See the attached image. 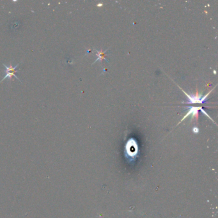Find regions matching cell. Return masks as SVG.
<instances>
[{"instance_id":"277c9868","label":"cell","mask_w":218,"mask_h":218,"mask_svg":"<svg viewBox=\"0 0 218 218\" xmlns=\"http://www.w3.org/2000/svg\"><path fill=\"white\" fill-rule=\"evenodd\" d=\"M193 131L194 132V133H197V132H198V131H199V130H198V128L194 127V128H193Z\"/></svg>"},{"instance_id":"7a4b0ae2","label":"cell","mask_w":218,"mask_h":218,"mask_svg":"<svg viewBox=\"0 0 218 218\" xmlns=\"http://www.w3.org/2000/svg\"><path fill=\"white\" fill-rule=\"evenodd\" d=\"M21 63H19L17 64L16 66H15V67H12V64H10V66H7L5 64H3V66L5 67V76H4V77L3 78L2 80H1V81H0V83H1L2 81L3 80H5V79H7V78H9V79H12V77L13 76L16 78L17 79H18L20 82L21 83V81L18 78V77L16 76V74H15V73L19 71V70H17V67H18V66L19 65V64H20Z\"/></svg>"},{"instance_id":"6da1fadb","label":"cell","mask_w":218,"mask_h":218,"mask_svg":"<svg viewBox=\"0 0 218 218\" xmlns=\"http://www.w3.org/2000/svg\"><path fill=\"white\" fill-rule=\"evenodd\" d=\"M138 152V145L137 141L134 138H131L127 141L125 147L126 156L131 161L133 160Z\"/></svg>"},{"instance_id":"3957f363","label":"cell","mask_w":218,"mask_h":218,"mask_svg":"<svg viewBox=\"0 0 218 218\" xmlns=\"http://www.w3.org/2000/svg\"><path fill=\"white\" fill-rule=\"evenodd\" d=\"M96 51H97L96 55L98 56V58H97V59L94 62H93V64H95V62L97 61L98 60H100V61H102L103 60H106L107 61H108L106 60V57H105V56H106V52H104V51H97V50H96Z\"/></svg>"}]
</instances>
